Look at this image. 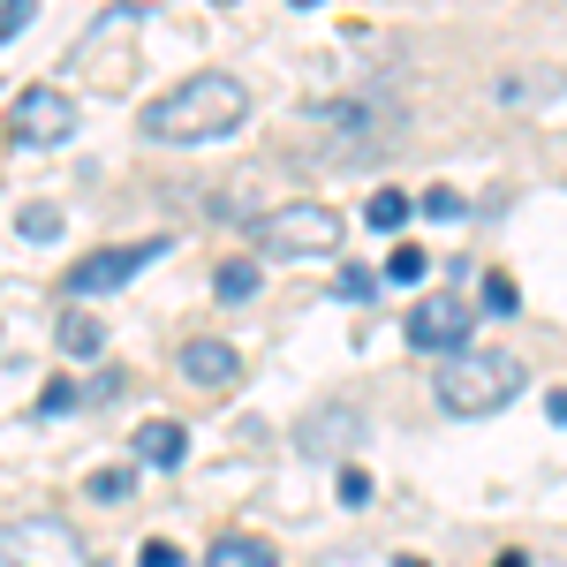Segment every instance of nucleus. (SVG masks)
<instances>
[{
	"label": "nucleus",
	"mask_w": 567,
	"mask_h": 567,
	"mask_svg": "<svg viewBox=\"0 0 567 567\" xmlns=\"http://www.w3.org/2000/svg\"><path fill=\"white\" fill-rule=\"evenodd\" d=\"M243 122H250V91H243V76H219V69H205V76H189V84L144 106L152 144H213V136H235Z\"/></svg>",
	"instance_id": "1"
},
{
	"label": "nucleus",
	"mask_w": 567,
	"mask_h": 567,
	"mask_svg": "<svg viewBox=\"0 0 567 567\" xmlns=\"http://www.w3.org/2000/svg\"><path fill=\"white\" fill-rule=\"evenodd\" d=\"M529 386L523 355L507 349H454L446 363H439V409L446 416H492V409H507L515 393Z\"/></svg>",
	"instance_id": "2"
},
{
	"label": "nucleus",
	"mask_w": 567,
	"mask_h": 567,
	"mask_svg": "<svg viewBox=\"0 0 567 567\" xmlns=\"http://www.w3.org/2000/svg\"><path fill=\"white\" fill-rule=\"evenodd\" d=\"M258 243L272 258H326V250L341 243V219H333V205L296 197V205H272V213L258 219Z\"/></svg>",
	"instance_id": "3"
},
{
	"label": "nucleus",
	"mask_w": 567,
	"mask_h": 567,
	"mask_svg": "<svg viewBox=\"0 0 567 567\" xmlns=\"http://www.w3.org/2000/svg\"><path fill=\"white\" fill-rule=\"evenodd\" d=\"M0 567H91V553L61 515H23L0 529Z\"/></svg>",
	"instance_id": "4"
},
{
	"label": "nucleus",
	"mask_w": 567,
	"mask_h": 567,
	"mask_svg": "<svg viewBox=\"0 0 567 567\" xmlns=\"http://www.w3.org/2000/svg\"><path fill=\"white\" fill-rule=\"evenodd\" d=\"M167 250H175L167 235H152V243H114V250H91V258L69 265V280H61V288H69L76 303H84V296H114V288H130L144 265H159Z\"/></svg>",
	"instance_id": "5"
},
{
	"label": "nucleus",
	"mask_w": 567,
	"mask_h": 567,
	"mask_svg": "<svg viewBox=\"0 0 567 567\" xmlns=\"http://www.w3.org/2000/svg\"><path fill=\"white\" fill-rule=\"evenodd\" d=\"M8 136L31 144V152H39V144H69V136H76V99L53 91V84H31L8 106Z\"/></svg>",
	"instance_id": "6"
},
{
	"label": "nucleus",
	"mask_w": 567,
	"mask_h": 567,
	"mask_svg": "<svg viewBox=\"0 0 567 567\" xmlns=\"http://www.w3.org/2000/svg\"><path fill=\"white\" fill-rule=\"evenodd\" d=\"M470 318L477 310L462 303V296H424V303L409 310V349H424V355H446V349H470Z\"/></svg>",
	"instance_id": "7"
},
{
	"label": "nucleus",
	"mask_w": 567,
	"mask_h": 567,
	"mask_svg": "<svg viewBox=\"0 0 567 567\" xmlns=\"http://www.w3.org/2000/svg\"><path fill=\"white\" fill-rule=\"evenodd\" d=\"M235 371H243V355L227 349V341H189L182 349V379L189 386H235Z\"/></svg>",
	"instance_id": "8"
},
{
	"label": "nucleus",
	"mask_w": 567,
	"mask_h": 567,
	"mask_svg": "<svg viewBox=\"0 0 567 567\" xmlns=\"http://www.w3.org/2000/svg\"><path fill=\"white\" fill-rule=\"evenodd\" d=\"M355 439H363V416L355 409H326V416H303L296 446L303 454H326V446H355Z\"/></svg>",
	"instance_id": "9"
},
{
	"label": "nucleus",
	"mask_w": 567,
	"mask_h": 567,
	"mask_svg": "<svg viewBox=\"0 0 567 567\" xmlns=\"http://www.w3.org/2000/svg\"><path fill=\"white\" fill-rule=\"evenodd\" d=\"M182 454H189V432H182V424H167V416L136 424V462H152V470H175Z\"/></svg>",
	"instance_id": "10"
},
{
	"label": "nucleus",
	"mask_w": 567,
	"mask_h": 567,
	"mask_svg": "<svg viewBox=\"0 0 567 567\" xmlns=\"http://www.w3.org/2000/svg\"><path fill=\"white\" fill-rule=\"evenodd\" d=\"M205 567H280V553L265 545V537H243V529H227L205 545Z\"/></svg>",
	"instance_id": "11"
},
{
	"label": "nucleus",
	"mask_w": 567,
	"mask_h": 567,
	"mask_svg": "<svg viewBox=\"0 0 567 567\" xmlns=\"http://www.w3.org/2000/svg\"><path fill=\"white\" fill-rule=\"evenodd\" d=\"M61 349L76 355V363H91V355L106 349V326H99L91 310H61Z\"/></svg>",
	"instance_id": "12"
},
{
	"label": "nucleus",
	"mask_w": 567,
	"mask_h": 567,
	"mask_svg": "<svg viewBox=\"0 0 567 567\" xmlns=\"http://www.w3.org/2000/svg\"><path fill=\"white\" fill-rule=\"evenodd\" d=\"M213 296H219V303H250V296H258V265H250V258H227L213 272Z\"/></svg>",
	"instance_id": "13"
},
{
	"label": "nucleus",
	"mask_w": 567,
	"mask_h": 567,
	"mask_svg": "<svg viewBox=\"0 0 567 567\" xmlns=\"http://www.w3.org/2000/svg\"><path fill=\"white\" fill-rule=\"evenodd\" d=\"M363 219H371V227L386 235V227H401V219H409V197H401V189H379V197L363 205Z\"/></svg>",
	"instance_id": "14"
},
{
	"label": "nucleus",
	"mask_w": 567,
	"mask_h": 567,
	"mask_svg": "<svg viewBox=\"0 0 567 567\" xmlns=\"http://www.w3.org/2000/svg\"><path fill=\"white\" fill-rule=\"evenodd\" d=\"M76 401H84V386H76V379H53V386L39 393V416H69Z\"/></svg>",
	"instance_id": "15"
},
{
	"label": "nucleus",
	"mask_w": 567,
	"mask_h": 567,
	"mask_svg": "<svg viewBox=\"0 0 567 567\" xmlns=\"http://www.w3.org/2000/svg\"><path fill=\"white\" fill-rule=\"evenodd\" d=\"M424 265H432V258H424L416 243H401V250L386 258V280H401V288H409V280H424Z\"/></svg>",
	"instance_id": "16"
},
{
	"label": "nucleus",
	"mask_w": 567,
	"mask_h": 567,
	"mask_svg": "<svg viewBox=\"0 0 567 567\" xmlns=\"http://www.w3.org/2000/svg\"><path fill=\"white\" fill-rule=\"evenodd\" d=\"M484 310H499V318H515V310H523V296H515V280H507V272H492V280H484Z\"/></svg>",
	"instance_id": "17"
},
{
	"label": "nucleus",
	"mask_w": 567,
	"mask_h": 567,
	"mask_svg": "<svg viewBox=\"0 0 567 567\" xmlns=\"http://www.w3.org/2000/svg\"><path fill=\"white\" fill-rule=\"evenodd\" d=\"M23 235H31V243H53V235H61V213H53V205H31V213H23Z\"/></svg>",
	"instance_id": "18"
},
{
	"label": "nucleus",
	"mask_w": 567,
	"mask_h": 567,
	"mask_svg": "<svg viewBox=\"0 0 567 567\" xmlns=\"http://www.w3.org/2000/svg\"><path fill=\"white\" fill-rule=\"evenodd\" d=\"M130 470H99V477H91V499H130Z\"/></svg>",
	"instance_id": "19"
},
{
	"label": "nucleus",
	"mask_w": 567,
	"mask_h": 567,
	"mask_svg": "<svg viewBox=\"0 0 567 567\" xmlns=\"http://www.w3.org/2000/svg\"><path fill=\"white\" fill-rule=\"evenodd\" d=\"M371 288H379V280H371V272H363V265H349V272H341V288H333V296H341V303H363V296H371Z\"/></svg>",
	"instance_id": "20"
},
{
	"label": "nucleus",
	"mask_w": 567,
	"mask_h": 567,
	"mask_svg": "<svg viewBox=\"0 0 567 567\" xmlns=\"http://www.w3.org/2000/svg\"><path fill=\"white\" fill-rule=\"evenodd\" d=\"M23 23H31V0H0V45L16 39V31H23Z\"/></svg>",
	"instance_id": "21"
},
{
	"label": "nucleus",
	"mask_w": 567,
	"mask_h": 567,
	"mask_svg": "<svg viewBox=\"0 0 567 567\" xmlns=\"http://www.w3.org/2000/svg\"><path fill=\"white\" fill-rule=\"evenodd\" d=\"M424 213L432 219H462V197H454V189H424Z\"/></svg>",
	"instance_id": "22"
},
{
	"label": "nucleus",
	"mask_w": 567,
	"mask_h": 567,
	"mask_svg": "<svg viewBox=\"0 0 567 567\" xmlns=\"http://www.w3.org/2000/svg\"><path fill=\"white\" fill-rule=\"evenodd\" d=\"M341 499L363 507V499H371V477H363V470H341Z\"/></svg>",
	"instance_id": "23"
},
{
	"label": "nucleus",
	"mask_w": 567,
	"mask_h": 567,
	"mask_svg": "<svg viewBox=\"0 0 567 567\" xmlns=\"http://www.w3.org/2000/svg\"><path fill=\"white\" fill-rule=\"evenodd\" d=\"M136 567H182V553H175V545H144V553H136Z\"/></svg>",
	"instance_id": "24"
},
{
	"label": "nucleus",
	"mask_w": 567,
	"mask_h": 567,
	"mask_svg": "<svg viewBox=\"0 0 567 567\" xmlns=\"http://www.w3.org/2000/svg\"><path fill=\"white\" fill-rule=\"evenodd\" d=\"M545 416H553V424H567V386L553 393V401H545Z\"/></svg>",
	"instance_id": "25"
},
{
	"label": "nucleus",
	"mask_w": 567,
	"mask_h": 567,
	"mask_svg": "<svg viewBox=\"0 0 567 567\" xmlns=\"http://www.w3.org/2000/svg\"><path fill=\"white\" fill-rule=\"evenodd\" d=\"M499 567H523V553H507V560H499Z\"/></svg>",
	"instance_id": "26"
},
{
	"label": "nucleus",
	"mask_w": 567,
	"mask_h": 567,
	"mask_svg": "<svg viewBox=\"0 0 567 567\" xmlns=\"http://www.w3.org/2000/svg\"><path fill=\"white\" fill-rule=\"evenodd\" d=\"M296 8H318V0H296Z\"/></svg>",
	"instance_id": "27"
},
{
	"label": "nucleus",
	"mask_w": 567,
	"mask_h": 567,
	"mask_svg": "<svg viewBox=\"0 0 567 567\" xmlns=\"http://www.w3.org/2000/svg\"><path fill=\"white\" fill-rule=\"evenodd\" d=\"M401 567H424V560H401Z\"/></svg>",
	"instance_id": "28"
}]
</instances>
